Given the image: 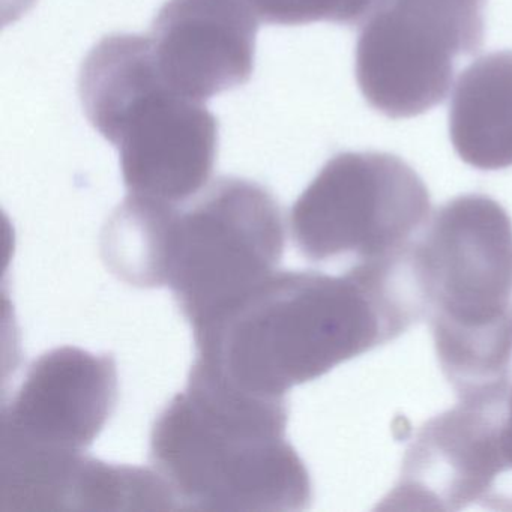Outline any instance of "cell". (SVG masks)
I'll return each mask as SVG.
<instances>
[{
  "label": "cell",
  "mask_w": 512,
  "mask_h": 512,
  "mask_svg": "<svg viewBox=\"0 0 512 512\" xmlns=\"http://www.w3.org/2000/svg\"><path fill=\"white\" fill-rule=\"evenodd\" d=\"M259 22L298 26L329 22L361 28L385 0H242Z\"/></svg>",
  "instance_id": "cell-13"
},
{
  "label": "cell",
  "mask_w": 512,
  "mask_h": 512,
  "mask_svg": "<svg viewBox=\"0 0 512 512\" xmlns=\"http://www.w3.org/2000/svg\"><path fill=\"white\" fill-rule=\"evenodd\" d=\"M430 215L427 185L406 161L386 152H341L296 200L290 229L313 262L347 254L364 262L403 250Z\"/></svg>",
  "instance_id": "cell-6"
},
{
  "label": "cell",
  "mask_w": 512,
  "mask_h": 512,
  "mask_svg": "<svg viewBox=\"0 0 512 512\" xmlns=\"http://www.w3.org/2000/svg\"><path fill=\"white\" fill-rule=\"evenodd\" d=\"M424 320L407 248L341 275L275 271L194 332V365L263 397H286Z\"/></svg>",
  "instance_id": "cell-1"
},
{
  "label": "cell",
  "mask_w": 512,
  "mask_h": 512,
  "mask_svg": "<svg viewBox=\"0 0 512 512\" xmlns=\"http://www.w3.org/2000/svg\"><path fill=\"white\" fill-rule=\"evenodd\" d=\"M83 112L119 151L128 194L188 202L208 185L218 154V119L161 76L149 35L104 37L83 61Z\"/></svg>",
  "instance_id": "cell-4"
},
{
  "label": "cell",
  "mask_w": 512,
  "mask_h": 512,
  "mask_svg": "<svg viewBox=\"0 0 512 512\" xmlns=\"http://www.w3.org/2000/svg\"><path fill=\"white\" fill-rule=\"evenodd\" d=\"M487 0H385L359 29L355 73L365 101L391 119L445 101L455 59L484 41Z\"/></svg>",
  "instance_id": "cell-7"
},
{
  "label": "cell",
  "mask_w": 512,
  "mask_h": 512,
  "mask_svg": "<svg viewBox=\"0 0 512 512\" xmlns=\"http://www.w3.org/2000/svg\"><path fill=\"white\" fill-rule=\"evenodd\" d=\"M479 506L512 512V383L494 394L484 452V493Z\"/></svg>",
  "instance_id": "cell-12"
},
{
  "label": "cell",
  "mask_w": 512,
  "mask_h": 512,
  "mask_svg": "<svg viewBox=\"0 0 512 512\" xmlns=\"http://www.w3.org/2000/svg\"><path fill=\"white\" fill-rule=\"evenodd\" d=\"M437 361L458 398L508 385L512 221L485 194L440 206L409 245Z\"/></svg>",
  "instance_id": "cell-3"
},
{
  "label": "cell",
  "mask_w": 512,
  "mask_h": 512,
  "mask_svg": "<svg viewBox=\"0 0 512 512\" xmlns=\"http://www.w3.org/2000/svg\"><path fill=\"white\" fill-rule=\"evenodd\" d=\"M287 419L286 397L250 394L193 364L187 388L155 419L152 466L181 508L302 511L313 485Z\"/></svg>",
  "instance_id": "cell-2"
},
{
  "label": "cell",
  "mask_w": 512,
  "mask_h": 512,
  "mask_svg": "<svg viewBox=\"0 0 512 512\" xmlns=\"http://www.w3.org/2000/svg\"><path fill=\"white\" fill-rule=\"evenodd\" d=\"M280 205L250 179H215L190 205H173L164 287L191 331L211 325L277 271L284 253Z\"/></svg>",
  "instance_id": "cell-5"
},
{
  "label": "cell",
  "mask_w": 512,
  "mask_h": 512,
  "mask_svg": "<svg viewBox=\"0 0 512 512\" xmlns=\"http://www.w3.org/2000/svg\"><path fill=\"white\" fill-rule=\"evenodd\" d=\"M118 401V370L110 355L58 347L35 359L2 410L7 449L85 452L106 427Z\"/></svg>",
  "instance_id": "cell-8"
},
{
  "label": "cell",
  "mask_w": 512,
  "mask_h": 512,
  "mask_svg": "<svg viewBox=\"0 0 512 512\" xmlns=\"http://www.w3.org/2000/svg\"><path fill=\"white\" fill-rule=\"evenodd\" d=\"M257 29L242 0H167L149 38L164 82L203 103L250 82Z\"/></svg>",
  "instance_id": "cell-9"
},
{
  "label": "cell",
  "mask_w": 512,
  "mask_h": 512,
  "mask_svg": "<svg viewBox=\"0 0 512 512\" xmlns=\"http://www.w3.org/2000/svg\"><path fill=\"white\" fill-rule=\"evenodd\" d=\"M449 137L475 169L512 167V50L488 53L461 71L449 104Z\"/></svg>",
  "instance_id": "cell-10"
},
{
  "label": "cell",
  "mask_w": 512,
  "mask_h": 512,
  "mask_svg": "<svg viewBox=\"0 0 512 512\" xmlns=\"http://www.w3.org/2000/svg\"><path fill=\"white\" fill-rule=\"evenodd\" d=\"M175 203L128 194L104 224L101 256L119 280L139 289L164 287L167 223Z\"/></svg>",
  "instance_id": "cell-11"
}]
</instances>
